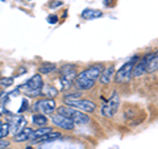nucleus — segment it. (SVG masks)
<instances>
[{"instance_id": "f257e3e1", "label": "nucleus", "mask_w": 158, "mask_h": 149, "mask_svg": "<svg viewBox=\"0 0 158 149\" xmlns=\"http://www.w3.org/2000/svg\"><path fill=\"white\" fill-rule=\"evenodd\" d=\"M103 65L102 63H95L90 67H87L86 70H83L82 73H79L75 78V86L79 90H90L94 87V84L96 83V81L100 77V74L103 71Z\"/></svg>"}, {"instance_id": "f03ea898", "label": "nucleus", "mask_w": 158, "mask_h": 149, "mask_svg": "<svg viewBox=\"0 0 158 149\" xmlns=\"http://www.w3.org/2000/svg\"><path fill=\"white\" fill-rule=\"evenodd\" d=\"M58 113L69 117L70 120H73L74 124H77V126H85V124L90 123V116H87L86 112L79 111L77 108H73L70 106L58 107Z\"/></svg>"}, {"instance_id": "7ed1b4c3", "label": "nucleus", "mask_w": 158, "mask_h": 149, "mask_svg": "<svg viewBox=\"0 0 158 149\" xmlns=\"http://www.w3.org/2000/svg\"><path fill=\"white\" fill-rule=\"evenodd\" d=\"M78 75L77 69L74 65H65L61 69V84H62V90H67L71 84L75 82V78Z\"/></svg>"}, {"instance_id": "20e7f679", "label": "nucleus", "mask_w": 158, "mask_h": 149, "mask_svg": "<svg viewBox=\"0 0 158 149\" xmlns=\"http://www.w3.org/2000/svg\"><path fill=\"white\" fill-rule=\"evenodd\" d=\"M118 106H120V96H118V94L115 91L110 96V99L103 104L102 107V115L106 116V117H113L116 115V112L118 111Z\"/></svg>"}, {"instance_id": "39448f33", "label": "nucleus", "mask_w": 158, "mask_h": 149, "mask_svg": "<svg viewBox=\"0 0 158 149\" xmlns=\"http://www.w3.org/2000/svg\"><path fill=\"white\" fill-rule=\"evenodd\" d=\"M136 61H137V57H135L132 61L125 62L124 65L121 66L120 70H118L117 73H115V82L116 83H124V82H128L132 78Z\"/></svg>"}, {"instance_id": "423d86ee", "label": "nucleus", "mask_w": 158, "mask_h": 149, "mask_svg": "<svg viewBox=\"0 0 158 149\" xmlns=\"http://www.w3.org/2000/svg\"><path fill=\"white\" fill-rule=\"evenodd\" d=\"M66 106H70L73 108H77L79 111H83L86 113L94 112L96 108V104L91 100H85V99H75V100H65Z\"/></svg>"}, {"instance_id": "0eeeda50", "label": "nucleus", "mask_w": 158, "mask_h": 149, "mask_svg": "<svg viewBox=\"0 0 158 149\" xmlns=\"http://www.w3.org/2000/svg\"><path fill=\"white\" fill-rule=\"evenodd\" d=\"M56 102L54 99H41L34 103V110L38 113H44V115H50L52 112L56 111Z\"/></svg>"}, {"instance_id": "6e6552de", "label": "nucleus", "mask_w": 158, "mask_h": 149, "mask_svg": "<svg viewBox=\"0 0 158 149\" xmlns=\"http://www.w3.org/2000/svg\"><path fill=\"white\" fill-rule=\"evenodd\" d=\"M42 86H44L42 77L40 75V74H36V75H33L31 79H28L27 83H24V84H21V86H19V91L27 92L29 90H38V88H41Z\"/></svg>"}, {"instance_id": "1a4fd4ad", "label": "nucleus", "mask_w": 158, "mask_h": 149, "mask_svg": "<svg viewBox=\"0 0 158 149\" xmlns=\"http://www.w3.org/2000/svg\"><path fill=\"white\" fill-rule=\"evenodd\" d=\"M52 121H53V124L56 127H59V128H62V130H73L74 127H75V124L73 123V120H70L69 117H66V116H63V115H61V113H56V115H53L52 116Z\"/></svg>"}, {"instance_id": "9d476101", "label": "nucleus", "mask_w": 158, "mask_h": 149, "mask_svg": "<svg viewBox=\"0 0 158 149\" xmlns=\"http://www.w3.org/2000/svg\"><path fill=\"white\" fill-rule=\"evenodd\" d=\"M154 53H149L146 54L145 57H142V59H140L136 65H135V69H133V77H141L142 74L146 73V69H148V65H149L150 59L153 57Z\"/></svg>"}, {"instance_id": "9b49d317", "label": "nucleus", "mask_w": 158, "mask_h": 149, "mask_svg": "<svg viewBox=\"0 0 158 149\" xmlns=\"http://www.w3.org/2000/svg\"><path fill=\"white\" fill-rule=\"evenodd\" d=\"M11 126V132H12V135H17L19 132H21L24 128L27 127V119L24 117V116H16L13 119V123L12 124H9Z\"/></svg>"}, {"instance_id": "f8f14e48", "label": "nucleus", "mask_w": 158, "mask_h": 149, "mask_svg": "<svg viewBox=\"0 0 158 149\" xmlns=\"http://www.w3.org/2000/svg\"><path fill=\"white\" fill-rule=\"evenodd\" d=\"M113 77H115V66H108L103 69L100 77H99V81L103 84H108V83H111Z\"/></svg>"}, {"instance_id": "ddd939ff", "label": "nucleus", "mask_w": 158, "mask_h": 149, "mask_svg": "<svg viewBox=\"0 0 158 149\" xmlns=\"http://www.w3.org/2000/svg\"><path fill=\"white\" fill-rule=\"evenodd\" d=\"M52 131H53V130H52V128H49V127H40L38 130H36V131L32 132L31 138H29V140L36 141V140H38V138H41V137H44V136L49 135V133H50Z\"/></svg>"}, {"instance_id": "4468645a", "label": "nucleus", "mask_w": 158, "mask_h": 149, "mask_svg": "<svg viewBox=\"0 0 158 149\" xmlns=\"http://www.w3.org/2000/svg\"><path fill=\"white\" fill-rule=\"evenodd\" d=\"M32 132H33V130L31 127H25L21 132H19L17 135H15V141H16V143H24V141L29 140V138H31Z\"/></svg>"}, {"instance_id": "2eb2a0df", "label": "nucleus", "mask_w": 158, "mask_h": 149, "mask_svg": "<svg viewBox=\"0 0 158 149\" xmlns=\"http://www.w3.org/2000/svg\"><path fill=\"white\" fill-rule=\"evenodd\" d=\"M41 95L46 96L48 99H53L58 95V90L54 86H50V84H44L41 87Z\"/></svg>"}, {"instance_id": "dca6fc26", "label": "nucleus", "mask_w": 158, "mask_h": 149, "mask_svg": "<svg viewBox=\"0 0 158 149\" xmlns=\"http://www.w3.org/2000/svg\"><path fill=\"white\" fill-rule=\"evenodd\" d=\"M102 16H103V12L98 11V9H85V11L82 12V17L86 19V20L98 19V17H102Z\"/></svg>"}, {"instance_id": "f3484780", "label": "nucleus", "mask_w": 158, "mask_h": 149, "mask_svg": "<svg viewBox=\"0 0 158 149\" xmlns=\"http://www.w3.org/2000/svg\"><path fill=\"white\" fill-rule=\"evenodd\" d=\"M32 121L37 127H45L48 124V117L44 113H34L32 116Z\"/></svg>"}, {"instance_id": "a211bd4d", "label": "nucleus", "mask_w": 158, "mask_h": 149, "mask_svg": "<svg viewBox=\"0 0 158 149\" xmlns=\"http://www.w3.org/2000/svg\"><path fill=\"white\" fill-rule=\"evenodd\" d=\"M56 69H57L56 63L45 62V63H42V65L38 67V73L40 74H50V73H53L54 70H56Z\"/></svg>"}, {"instance_id": "6ab92c4d", "label": "nucleus", "mask_w": 158, "mask_h": 149, "mask_svg": "<svg viewBox=\"0 0 158 149\" xmlns=\"http://www.w3.org/2000/svg\"><path fill=\"white\" fill-rule=\"evenodd\" d=\"M158 70V50L153 54V57L150 59L149 65H148V69H146V73H154Z\"/></svg>"}, {"instance_id": "aec40b11", "label": "nucleus", "mask_w": 158, "mask_h": 149, "mask_svg": "<svg viewBox=\"0 0 158 149\" xmlns=\"http://www.w3.org/2000/svg\"><path fill=\"white\" fill-rule=\"evenodd\" d=\"M61 137V133L59 132H50L49 135H46V136H44V137H41V138H38V140H36L34 143H42V141H54V140H58V138Z\"/></svg>"}, {"instance_id": "412c9836", "label": "nucleus", "mask_w": 158, "mask_h": 149, "mask_svg": "<svg viewBox=\"0 0 158 149\" xmlns=\"http://www.w3.org/2000/svg\"><path fill=\"white\" fill-rule=\"evenodd\" d=\"M9 132H11V126H9L8 123L2 124V126H0V137H2V138H6Z\"/></svg>"}, {"instance_id": "4be33fe9", "label": "nucleus", "mask_w": 158, "mask_h": 149, "mask_svg": "<svg viewBox=\"0 0 158 149\" xmlns=\"http://www.w3.org/2000/svg\"><path fill=\"white\" fill-rule=\"evenodd\" d=\"M13 84V78H2L0 79V86L3 87H9Z\"/></svg>"}, {"instance_id": "5701e85b", "label": "nucleus", "mask_w": 158, "mask_h": 149, "mask_svg": "<svg viewBox=\"0 0 158 149\" xmlns=\"http://www.w3.org/2000/svg\"><path fill=\"white\" fill-rule=\"evenodd\" d=\"M81 96H82L81 92H73L70 95L65 96V100H75V99H81Z\"/></svg>"}, {"instance_id": "b1692460", "label": "nucleus", "mask_w": 158, "mask_h": 149, "mask_svg": "<svg viewBox=\"0 0 158 149\" xmlns=\"http://www.w3.org/2000/svg\"><path fill=\"white\" fill-rule=\"evenodd\" d=\"M9 145V141H7L6 138H0V147L2 148H6V147H8Z\"/></svg>"}, {"instance_id": "393cba45", "label": "nucleus", "mask_w": 158, "mask_h": 149, "mask_svg": "<svg viewBox=\"0 0 158 149\" xmlns=\"http://www.w3.org/2000/svg\"><path fill=\"white\" fill-rule=\"evenodd\" d=\"M57 20H58V17H57V16H54V15H53V16H49V23H50V24L57 23Z\"/></svg>"}, {"instance_id": "a878e982", "label": "nucleus", "mask_w": 158, "mask_h": 149, "mask_svg": "<svg viewBox=\"0 0 158 149\" xmlns=\"http://www.w3.org/2000/svg\"><path fill=\"white\" fill-rule=\"evenodd\" d=\"M23 106H24V107L20 108V111H19V112H23L24 110H25V108H28V100H25V99H24V100H23Z\"/></svg>"}, {"instance_id": "bb28decb", "label": "nucleus", "mask_w": 158, "mask_h": 149, "mask_svg": "<svg viewBox=\"0 0 158 149\" xmlns=\"http://www.w3.org/2000/svg\"><path fill=\"white\" fill-rule=\"evenodd\" d=\"M58 6H62V2H56V3H52L50 4V7H58Z\"/></svg>"}, {"instance_id": "cd10ccee", "label": "nucleus", "mask_w": 158, "mask_h": 149, "mask_svg": "<svg viewBox=\"0 0 158 149\" xmlns=\"http://www.w3.org/2000/svg\"><path fill=\"white\" fill-rule=\"evenodd\" d=\"M2 149H8V148H2Z\"/></svg>"}, {"instance_id": "c85d7f7f", "label": "nucleus", "mask_w": 158, "mask_h": 149, "mask_svg": "<svg viewBox=\"0 0 158 149\" xmlns=\"http://www.w3.org/2000/svg\"><path fill=\"white\" fill-rule=\"evenodd\" d=\"M28 149H32V148H31V147H29V148H28Z\"/></svg>"}, {"instance_id": "c756f323", "label": "nucleus", "mask_w": 158, "mask_h": 149, "mask_svg": "<svg viewBox=\"0 0 158 149\" xmlns=\"http://www.w3.org/2000/svg\"><path fill=\"white\" fill-rule=\"evenodd\" d=\"M0 126H2V121H0Z\"/></svg>"}]
</instances>
